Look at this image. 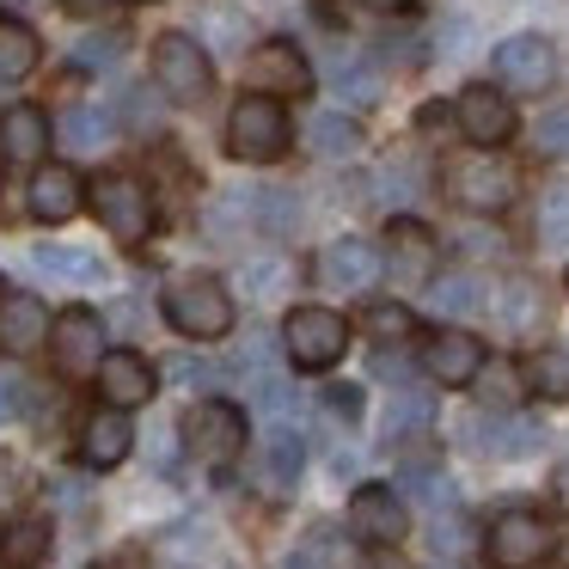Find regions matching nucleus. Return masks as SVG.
Masks as SVG:
<instances>
[{"mask_svg":"<svg viewBox=\"0 0 569 569\" xmlns=\"http://www.w3.org/2000/svg\"><path fill=\"white\" fill-rule=\"evenodd\" d=\"M160 307H166V325H172L178 337H197V343H214V337L233 331V295H227V282H214V276H202V270L172 276Z\"/></svg>","mask_w":569,"mask_h":569,"instance_id":"1","label":"nucleus"},{"mask_svg":"<svg viewBox=\"0 0 569 569\" xmlns=\"http://www.w3.org/2000/svg\"><path fill=\"white\" fill-rule=\"evenodd\" d=\"M227 153L251 166H270L288 153V111L282 99H263V92H246V99L227 111Z\"/></svg>","mask_w":569,"mask_h":569,"instance_id":"2","label":"nucleus"},{"mask_svg":"<svg viewBox=\"0 0 569 569\" xmlns=\"http://www.w3.org/2000/svg\"><path fill=\"white\" fill-rule=\"evenodd\" d=\"M343 349H349L343 312H331V307H295V312H288V325H282V356L295 361V368L325 373V368H337V361H343Z\"/></svg>","mask_w":569,"mask_h":569,"instance_id":"3","label":"nucleus"},{"mask_svg":"<svg viewBox=\"0 0 569 569\" xmlns=\"http://www.w3.org/2000/svg\"><path fill=\"white\" fill-rule=\"evenodd\" d=\"M153 80H160V92L172 104H202L209 99L214 68H209L202 38H190V31H166V38H153Z\"/></svg>","mask_w":569,"mask_h":569,"instance_id":"4","label":"nucleus"},{"mask_svg":"<svg viewBox=\"0 0 569 569\" xmlns=\"http://www.w3.org/2000/svg\"><path fill=\"white\" fill-rule=\"evenodd\" d=\"M50 356H56V373H62V380H99L104 356H111V349H104V319L92 307L56 312Z\"/></svg>","mask_w":569,"mask_h":569,"instance_id":"5","label":"nucleus"},{"mask_svg":"<svg viewBox=\"0 0 569 569\" xmlns=\"http://www.w3.org/2000/svg\"><path fill=\"white\" fill-rule=\"evenodd\" d=\"M551 527H545L532 508H508V515L490 520V532H483V557H490V569H539L545 557H551Z\"/></svg>","mask_w":569,"mask_h":569,"instance_id":"6","label":"nucleus"},{"mask_svg":"<svg viewBox=\"0 0 569 569\" xmlns=\"http://www.w3.org/2000/svg\"><path fill=\"white\" fill-rule=\"evenodd\" d=\"M447 197L471 214H502L515 202V172L496 153H466V160L447 166Z\"/></svg>","mask_w":569,"mask_h":569,"instance_id":"7","label":"nucleus"},{"mask_svg":"<svg viewBox=\"0 0 569 569\" xmlns=\"http://www.w3.org/2000/svg\"><path fill=\"white\" fill-rule=\"evenodd\" d=\"M92 209H99V221L111 227L123 246H136V239L153 233V190L129 172H104L99 184H92Z\"/></svg>","mask_w":569,"mask_h":569,"instance_id":"8","label":"nucleus"},{"mask_svg":"<svg viewBox=\"0 0 569 569\" xmlns=\"http://www.w3.org/2000/svg\"><path fill=\"white\" fill-rule=\"evenodd\" d=\"M184 441L197 459L209 466H227L233 453H246V410L227 405V398H197L184 417Z\"/></svg>","mask_w":569,"mask_h":569,"instance_id":"9","label":"nucleus"},{"mask_svg":"<svg viewBox=\"0 0 569 569\" xmlns=\"http://www.w3.org/2000/svg\"><path fill=\"white\" fill-rule=\"evenodd\" d=\"M246 80H251V92H263V99H307L312 92V68L288 38L258 43L251 62H246Z\"/></svg>","mask_w":569,"mask_h":569,"instance_id":"10","label":"nucleus"},{"mask_svg":"<svg viewBox=\"0 0 569 569\" xmlns=\"http://www.w3.org/2000/svg\"><path fill=\"white\" fill-rule=\"evenodd\" d=\"M496 80H502L508 92H545L557 80V50L551 38H539V31H520V38L496 43Z\"/></svg>","mask_w":569,"mask_h":569,"instance_id":"11","label":"nucleus"},{"mask_svg":"<svg viewBox=\"0 0 569 569\" xmlns=\"http://www.w3.org/2000/svg\"><path fill=\"white\" fill-rule=\"evenodd\" d=\"M405 527H410V515H405V496L392 490V483H361L356 496H349V532H356L361 545H398L405 539Z\"/></svg>","mask_w":569,"mask_h":569,"instance_id":"12","label":"nucleus"},{"mask_svg":"<svg viewBox=\"0 0 569 569\" xmlns=\"http://www.w3.org/2000/svg\"><path fill=\"white\" fill-rule=\"evenodd\" d=\"M50 331H56V319L38 295L0 288V356H31V349L50 343Z\"/></svg>","mask_w":569,"mask_h":569,"instance_id":"13","label":"nucleus"},{"mask_svg":"<svg viewBox=\"0 0 569 569\" xmlns=\"http://www.w3.org/2000/svg\"><path fill=\"white\" fill-rule=\"evenodd\" d=\"M453 117H459L471 148H502L515 136V104L502 99V87H466L453 99Z\"/></svg>","mask_w":569,"mask_h":569,"instance_id":"14","label":"nucleus"},{"mask_svg":"<svg viewBox=\"0 0 569 569\" xmlns=\"http://www.w3.org/2000/svg\"><path fill=\"white\" fill-rule=\"evenodd\" d=\"M422 368H429V380H441V386H478V373H483V343H478L471 331L441 325V331L422 343Z\"/></svg>","mask_w":569,"mask_h":569,"instance_id":"15","label":"nucleus"},{"mask_svg":"<svg viewBox=\"0 0 569 569\" xmlns=\"http://www.w3.org/2000/svg\"><path fill=\"white\" fill-rule=\"evenodd\" d=\"M386 270V258L368 246V239H331V246L319 251V276L325 288H343V295H361V288H373Z\"/></svg>","mask_w":569,"mask_h":569,"instance_id":"16","label":"nucleus"},{"mask_svg":"<svg viewBox=\"0 0 569 569\" xmlns=\"http://www.w3.org/2000/svg\"><path fill=\"white\" fill-rule=\"evenodd\" d=\"M466 441L483 447V453H496V459H527V453H539L545 429H539L532 417L496 410V417H471V422H466Z\"/></svg>","mask_w":569,"mask_h":569,"instance_id":"17","label":"nucleus"},{"mask_svg":"<svg viewBox=\"0 0 569 569\" xmlns=\"http://www.w3.org/2000/svg\"><path fill=\"white\" fill-rule=\"evenodd\" d=\"M153 386H160V373L148 368V356H136V349H111L99 368V392L111 410H136L153 398Z\"/></svg>","mask_w":569,"mask_h":569,"instance_id":"18","label":"nucleus"},{"mask_svg":"<svg viewBox=\"0 0 569 569\" xmlns=\"http://www.w3.org/2000/svg\"><path fill=\"white\" fill-rule=\"evenodd\" d=\"M87 197H92V190L80 184L74 166H38V172H31V214H38V221H50V227L74 221Z\"/></svg>","mask_w":569,"mask_h":569,"instance_id":"19","label":"nucleus"},{"mask_svg":"<svg viewBox=\"0 0 569 569\" xmlns=\"http://www.w3.org/2000/svg\"><path fill=\"white\" fill-rule=\"evenodd\" d=\"M129 447H136V422H129V410H92L87 429H80V459H87L92 471H111L129 459Z\"/></svg>","mask_w":569,"mask_h":569,"instance_id":"20","label":"nucleus"},{"mask_svg":"<svg viewBox=\"0 0 569 569\" xmlns=\"http://www.w3.org/2000/svg\"><path fill=\"white\" fill-rule=\"evenodd\" d=\"M386 270H392V282L398 288H417V282H429V270H435V239H429V227H417V221H392V233H386Z\"/></svg>","mask_w":569,"mask_h":569,"instance_id":"21","label":"nucleus"},{"mask_svg":"<svg viewBox=\"0 0 569 569\" xmlns=\"http://www.w3.org/2000/svg\"><path fill=\"white\" fill-rule=\"evenodd\" d=\"M300 466H307V441H300L295 429H270V435H263V453H258L263 490L288 496V490H295V478H300Z\"/></svg>","mask_w":569,"mask_h":569,"instance_id":"22","label":"nucleus"},{"mask_svg":"<svg viewBox=\"0 0 569 569\" xmlns=\"http://www.w3.org/2000/svg\"><path fill=\"white\" fill-rule=\"evenodd\" d=\"M0 148H7V160H43L50 153V117L38 104H7V117H0Z\"/></svg>","mask_w":569,"mask_h":569,"instance_id":"23","label":"nucleus"},{"mask_svg":"<svg viewBox=\"0 0 569 569\" xmlns=\"http://www.w3.org/2000/svg\"><path fill=\"white\" fill-rule=\"evenodd\" d=\"M307 148L319 153V160H356V148H361L356 117H343V111H319V117L307 123Z\"/></svg>","mask_w":569,"mask_h":569,"instance_id":"24","label":"nucleus"},{"mask_svg":"<svg viewBox=\"0 0 569 569\" xmlns=\"http://www.w3.org/2000/svg\"><path fill=\"white\" fill-rule=\"evenodd\" d=\"M496 312H502V325L515 337H532V331H545V295H539V282H527V276H515V282L502 288V300H496Z\"/></svg>","mask_w":569,"mask_h":569,"instance_id":"25","label":"nucleus"},{"mask_svg":"<svg viewBox=\"0 0 569 569\" xmlns=\"http://www.w3.org/2000/svg\"><path fill=\"white\" fill-rule=\"evenodd\" d=\"M31 258H38V270L62 276V282H80V288L104 282V263H99V251H87V246H38Z\"/></svg>","mask_w":569,"mask_h":569,"instance_id":"26","label":"nucleus"},{"mask_svg":"<svg viewBox=\"0 0 569 569\" xmlns=\"http://www.w3.org/2000/svg\"><path fill=\"white\" fill-rule=\"evenodd\" d=\"M38 31L19 26V19H0V87H13V80H26L31 68H38Z\"/></svg>","mask_w":569,"mask_h":569,"instance_id":"27","label":"nucleus"},{"mask_svg":"<svg viewBox=\"0 0 569 569\" xmlns=\"http://www.w3.org/2000/svg\"><path fill=\"white\" fill-rule=\"evenodd\" d=\"M0 557L13 569H38L50 557V520H13L7 539H0Z\"/></svg>","mask_w":569,"mask_h":569,"instance_id":"28","label":"nucleus"},{"mask_svg":"<svg viewBox=\"0 0 569 569\" xmlns=\"http://www.w3.org/2000/svg\"><path fill=\"white\" fill-rule=\"evenodd\" d=\"M429 300H435V312H441V319H466V312L483 307V288H478V276H441Z\"/></svg>","mask_w":569,"mask_h":569,"instance_id":"29","label":"nucleus"},{"mask_svg":"<svg viewBox=\"0 0 569 569\" xmlns=\"http://www.w3.org/2000/svg\"><path fill=\"white\" fill-rule=\"evenodd\" d=\"M197 38H202V50H209V43H214V50H246L251 26H246L239 13H227L221 0H214V7H202V31H197Z\"/></svg>","mask_w":569,"mask_h":569,"instance_id":"30","label":"nucleus"},{"mask_svg":"<svg viewBox=\"0 0 569 569\" xmlns=\"http://www.w3.org/2000/svg\"><path fill=\"white\" fill-rule=\"evenodd\" d=\"M527 386L545 398H569V349H539L527 361Z\"/></svg>","mask_w":569,"mask_h":569,"instance_id":"31","label":"nucleus"},{"mask_svg":"<svg viewBox=\"0 0 569 569\" xmlns=\"http://www.w3.org/2000/svg\"><path fill=\"white\" fill-rule=\"evenodd\" d=\"M111 136V117L99 111V104H74V111H62V141L68 148H99V141Z\"/></svg>","mask_w":569,"mask_h":569,"instance_id":"32","label":"nucleus"},{"mask_svg":"<svg viewBox=\"0 0 569 569\" xmlns=\"http://www.w3.org/2000/svg\"><path fill=\"white\" fill-rule=\"evenodd\" d=\"M478 386H483V405L515 410V405H520V392H527V368H508V361H490V368L478 373Z\"/></svg>","mask_w":569,"mask_h":569,"instance_id":"33","label":"nucleus"},{"mask_svg":"<svg viewBox=\"0 0 569 569\" xmlns=\"http://www.w3.org/2000/svg\"><path fill=\"white\" fill-rule=\"evenodd\" d=\"M288 282H295V270H288L282 258H258V263H246V270H239V288H246V295H258V300L282 295Z\"/></svg>","mask_w":569,"mask_h":569,"instance_id":"34","label":"nucleus"},{"mask_svg":"<svg viewBox=\"0 0 569 569\" xmlns=\"http://www.w3.org/2000/svg\"><path fill=\"white\" fill-rule=\"evenodd\" d=\"M251 214H258L270 233H288V227L300 221V209H295V190H251Z\"/></svg>","mask_w":569,"mask_h":569,"instance_id":"35","label":"nucleus"},{"mask_svg":"<svg viewBox=\"0 0 569 569\" xmlns=\"http://www.w3.org/2000/svg\"><path fill=\"white\" fill-rule=\"evenodd\" d=\"M539 233H545V246H569V184L545 190V202H539Z\"/></svg>","mask_w":569,"mask_h":569,"instance_id":"36","label":"nucleus"},{"mask_svg":"<svg viewBox=\"0 0 569 569\" xmlns=\"http://www.w3.org/2000/svg\"><path fill=\"white\" fill-rule=\"evenodd\" d=\"M532 148H539L545 160H569V111H545L539 123H532Z\"/></svg>","mask_w":569,"mask_h":569,"instance_id":"37","label":"nucleus"},{"mask_svg":"<svg viewBox=\"0 0 569 569\" xmlns=\"http://www.w3.org/2000/svg\"><path fill=\"white\" fill-rule=\"evenodd\" d=\"M410 429H429V398L422 392H405L392 405V417H386V441H398V435H410Z\"/></svg>","mask_w":569,"mask_h":569,"instance_id":"38","label":"nucleus"},{"mask_svg":"<svg viewBox=\"0 0 569 569\" xmlns=\"http://www.w3.org/2000/svg\"><path fill=\"white\" fill-rule=\"evenodd\" d=\"M368 331L373 337H410V331H417V319H410V307H398V300H373V307H368Z\"/></svg>","mask_w":569,"mask_h":569,"instance_id":"39","label":"nucleus"},{"mask_svg":"<svg viewBox=\"0 0 569 569\" xmlns=\"http://www.w3.org/2000/svg\"><path fill=\"white\" fill-rule=\"evenodd\" d=\"M337 92L356 99V104H368L373 92H380V74H373V68H356V62H337Z\"/></svg>","mask_w":569,"mask_h":569,"instance_id":"40","label":"nucleus"},{"mask_svg":"<svg viewBox=\"0 0 569 569\" xmlns=\"http://www.w3.org/2000/svg\"><path fill=\"white\" fill-rule=\"evenodd\" d=\"M19 410H26V380L13 368H0V422H13Z\"/></svg>","mask_w":569,"mask_h":569,"instance_id":"41","label":"nucleus"},{"mask_svg":"<svg viewBox=\"0 0 569 569\" xmlns=\"http://www.w3.org/2000/svg\"><path fill=\"white\" fill-rule=\"evenodd\" d=\"M325 410L343 417V422H356L361 417V386H325Z\"/></svg>","mask_w":569,"mask_h":569,"instance_id":"42","label":"nucleus"},{"mask_svg":"<svg viewBox=\"0 0 569 569\" xmlns=\"http://www.w3.org/2000/svg\"><path fill=\"white\" fill-rule=\"evenodd\" d=\"M172 380H178V386H214L221 373H214V361H190V356H178V361H172Z\"/></svg>","mask_w":569,"mask_h":569,"instance_id":"43","label":"nucleus"},{"mask_svg":"<svg viewBox=\"0 0 569 569\" xmlns=\"http://www.w3.org/2000/svg\"><path fill=\"white\" fill-rule=\"evenodd\" d=\"M117 50H123V38H92V43H80L74 62L80 68H99V62H117Z\"/></svg>","mask_w":569,"mask_h":569,"instance_id":"44","label":"nucleus"},{"mask_svg":"<svg viewBox=\"0 0 569 569\" xmlns=\"http://www.w3.org/2000/svg\"><path fill=\"white\" fill-rule=\"evenodd\" d=\"M435 551L459 557L466 551V527H459V520H435Z\"/></svg>","mask_w":569,"mask_h":569,"instance_id":"45","label":"nucleus"},{"mask_svg":"<svg viewBox=\"0 0 569 569\" xmlns=\"http://www.w3.org/2000/svg\"><path fill=\"white\" fill-rule=\"evenodd\" d=\"M111 7H117V0H62V13H68V19H104Z\"/></svg>","mask_w":569,"mask_h":569,"instance_id":"46","label":"nucleus"},{"mask_svg":"<svg viewBox=\"0 0 569 569\" xmlns=\"http://www.w3.org/2000/svg\"><path fill=\"white\" fill-rule=\"evenodd\" d=\"M551 502L569 515V466H557V478H551Z\"/></svg>","mask_w":569,"mask_h":569,"instance_id":"47","label":"nucleus"},{"mask_svg":"<svg viewBox=\"0 0 569 569\" xmlns=\"http://www.w3.org/2000/svg\"><path fill=\"white\" fill-rule=\"evenodd\" d=\"M361 7H373V13H398V7H410V0H361Z\"/></svg>","mask_w":569,"mask_h":569,"instance_id":"48","label":"nucleus"},{"mask_svg":"<svg viewBox=\"0 0 569 569\" xmlns=\"http://www.w3.org/2000/svg\"><path fill=\"white\" fill-rule=\"evenodd\" d=\"M92 569H136V557H111V563H92Z\"/></svg>","mask_w":569,"mask_h":569,"instance_id":"49","label":"nucleus"},{"mask_svg":"<svg viewBox=\"0 0 569 569\" xmlns=\"http://www.w3.org/2000/svg\"><path fill=\"white\" fill-rule=\"evenodd\" d=\"M0 166H7V148H0Z\"/></svg>","mask_w":569,"mask_h":569,"instance_id":"50","label":"nucleus"},{"mask_svg":"<svg viewBox=\"0 0 569 569\" xmlns=\"http://www.w3.org/2000/svg\"><path fill=\"white\" fill-rule=\"evenodd\" d=\"M563 288H569V276H563Z\"/></svg>","mask_w":569,"mask_h":569,"instance_id":"51","label":"nucleus"}]
</instances>
